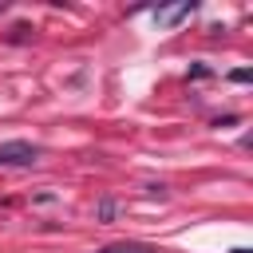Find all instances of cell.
Segmentation results:
<instances>
[{"label":"cell","instance_id":"2","mask_svg":"<svg viewBox=\"0 0 253 253\" xmlns=\"http://www.w3.org/2000/svg\"><path fill=\"white\" fill-rule=\"evenodd\" d=\"M99 253H158V249L146 241H115V245H103Z\"/></svg>","mask_w":253,"mask_h":253},{"label":"cell","instance_id":"3","mask_svg":"<svg viewBox=\"0 0 253 253\" xmlns=\"http://www.w3.org/2000/svg\"><path fill=\"white\" fill-rule=\"evenodd\" d=\"M190 12H194V4H178V8H162V12H158V24H166V28H170V24H178V20H186Z\"/></svg>","mask_w":253,"mask_h":253},{"label":"cell","instance_id":"4","mask_svg":"<svg viewBox=\"0 0 253 253\" xmlns=\"http://www.w3.org/2000/svg\"><path fill=\"white\" fill-rule=\"evenodd\" d=\"M233 253H249V249H233Z\"/></svg>","mask_w":253,"mask_h":253},{"label":"cell","instance_id":"1","mask_svg":"<svg viewBox=\"0 0 253 253\" xmlns=\"http://www.w3.org/2000/svg\"><path fill=\"white\" fill-rule=\"evenodd\" d=\"M36 158H40V146L36 142H24V138L0 142V166H32Z\"/></svg>","mask_w":253,"mask_h":253}]
</instances>
